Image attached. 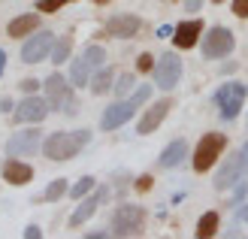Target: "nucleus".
<instances>
[{"label":"nucleus","mask_w":248,"mask_h":239,"mask_svg":"<svg viewBox=\"0 0 248 239\" xmlns=\"http://www.w3.org/2000/svg\"><path fill=\"white\" fill-rule=\"evenodd\" d=\"M224 145H227V136L224 133H206L203 140H200V145H197V152H194V170L197 173H206L218 160V155L224 152Z\"/></svg>","instance_id":"6"},{"label":"nucleus","mask_w":248,"mask_h":239,"mask_svg":"<svg viewBox=\"0 0 248 239\" xmlns=\"http://www.w3.org/2000/svg\"><path fill=\"white\" fill-rule=\"evenodd\" d=\"M233 52V33L227 28H212L203 36V55L206 58H224Z\"/></svg>","instance_id":"9"},{"label":"nucleus","mask_w":248,"mask_h":239,"mask_svg":"<svg viewBox=\"0 0 248 239\" xmlns=\"http://www.w3.org/2000/svg\"><path fill=\"white\" fill-rule=\"evenodd\" d=\"M3 179H6L9 185H24V182H31V179H33V170H31L24 160L9 158V160L3 163Z\"/></svg>","instance_id":"17"},{"label":"nucleus","mask_w":248,"mask_h":239,"mask_svg":"<svg viewBox=\"0 0 248 239\" xmlns=\"http://www.w3.org/2000/svg\"><path fill=\"white\" fill-rule=\"evenodd\" d=\"M97 3H109V0H97Z\"/></svg>","instance_id":"36"},{"label":"nucleus","mask_w":248,"mask_h":239,"mask_svg":"<svg viewBox=\"0 0 248 239\" xmlns=\"http://www.w3.org/2000/svg\"><path fill=\"white\" fill-rule=\"evenodd\" d=\"M64 194H67V179H55L52 185L46 188V200H52V203H55V200H61Z\"/></svg>","instance_id":"25"},{"label":"nucleus","mask_w":248,"mask_h":239,"mask_svg":"<svg viewBox=\"0 0 248 239\" xmlns=\"http://www.w3.org/2000/svg\"><path fill=\"white\" fill-rule=\"evenodd\" d=\"M106 194H109L106 188H100V191H97V194L85 197V200H82V206H79L76 212H73V218H70V224H73V227H79V224H85V221H88V218L94 215V212L100 209V203L106 200Z\"/></svg>","instance_id":"16"},{"label":"nucleus","mask_w":248,"mask_h":239,"mask_svg":"<svg viewBox=\"0 0 248 239\" xmlns=\"http://www.w3.org/2000/svg\"><path fill=\"white\" fill-rule=\"evenodd\" d=\"M88 143V130H76V133H52L43 145V152L48 160H67V158H76L82 152V145Z\"/></svg>","instance_id":"1"},{"label":"nucleus","mask_w":248,"mask_h":239,"mask_svg":"<svg viewBox=\"0 0 248 239\" xmlns=\"http://www.w3.org/2000/svg\"><path fill=\"white\" fill-rule=\"evenodd\" d=\"M215 3H221V0H215Z\"/></svg>","instance_id":"37"},{"label":"nucleus","mask_w":248,"mask_h":239,"mask_svg":"<svg viewBox=\"0 0 248 239\" xmlns=\"http://www.w3.org/2000/svg\"><path fill=\"white\" fill-rule=\"evenodd\" d=\"M233 12L239 18H248V0H233Z\"/></svg>","instance_id":"30"},{"label":"nucleus","mask_w":248,"mask_h":239,"mask_svg":"<svg viewBox=\"0 0 248 239\" xmlns=\"http://www.w3.org/2000/svg\"><path fill=\"white\" fill-rule=\"evenodd\" d=\"M130 85H133V76H130V73H121V79L112 85V91H115L118 97H124V94L130 91Z\"/></svg>","instance_id":"27"},{"label":"nucleus","mask_w":248,"mask_h":239,"mask_svg":"<svg viewBox=\"0 0 248 239\" xmlns=\"http://www.w3.org/2000/svg\"><path fill=\"white\" fill-rule=\"evenodd\" d=\"M136 70H140V73H148V70H155V64H152V55H148V52H142L140 58H136Z\"/></svg>","instance_id":"29"},{"label":"nucleus","mask_w":248,"mask_h":239,"mask_svg":"<svg viewBox=\"0 0 248 239\" xmlns=\"http://www.w3.org/2000/svg\"><path fill=\"white\" fill-rule=\"evenodd\" d=\"M152 185H155L152 175H140V179H136V191H152Z\"/></svg>","instance_id":"31"},{"label":"nucleus","mask_w":248,"mask_h":239,"mask_svg":"<svg viewBox=\"0 0 248 239\" xmlns=\"http://www.w3.org/2000/svg\"><path fill=\"white\" fill-rule=\"evenodd\" d=\"M88 70H91V64L85 61V55L73 61V85H88Z\"/></svg>","instance_id":"22"},{"label":"nucleus","mask_w":248,"mask_h":239,"mask_svg":"<svg viewBox=\"0 0 248 239\" xmlns=\"http://www.w3.org/2000/svg\"><path fill=\"white\" fill-rule=\"evenodd\" d=\"M179 79H182V61L167 52L157 61V67H155V85L164 88V91H170V88L179 85Z\"/></svg>","instance_id":"8"},{"label":"nucleus","mask_w":248,"mask_h":239,"mask_svg":"<svg viewBox=\"0 0 248 239\" xmlns=\"http://www.w3.org/2000/svg\"><path fill=\"white\" fill-rule=\"evenodd\" d=\"M172 109V100H157V103H152V109H145V115L140 118V127H136V133H152L160 127V121L167 118V112Z\"/></svg>","instance_id":"13"},{"label":"nucleus","mask_w":248,"mask_h":239,"mask_svg":"<svg viewBox=\"0 0 248 239\" xmlns=\"http://www.w3.org/2000/svg\"><path fill=\"white\" fill-rule=\"evenodd\" d=\"M145 224V209L142 206H118L112 215V230L115 236H136Z\"/></svg>","instance_id":"7"},{"label":"nucleus","mask_w":248,"mask_h":239,"mask_svg":"<svg viewBox=\"0 0 248 239\" xmlns=\"http://www.w3.org/2000/svg\"><path fill=\"white\" fill-rule=\"evenodd\" d=\"M36 28H40V16H33V12H31V16H18V18L9 21V36H16V40H18V36L33 33Z\"/></svg>","instance_id":"19"},{"label":"nucleus","mask_w":248,"mask_h":239,"mask_svg":"<svg viewBox=\"0 0 248 239\" xmlns=\"http://www.w3.org/2000/svg\"><path fill=\"white\" fill-rule=\"evenodd\" d=\"M3 70H6V52L0 48V76H3Z\"/></svg>","instance_id":"35"},{"label":"nucleus","mask_w":248,"mask_h":239,"mask_svg":"<svg viewBox=\"0 0 248 239\" xmlns=\"http://www.w3.org/2000/svg\"><path fill=\"white\" fill-rule=\"evenodd\" d=\"M40 148V130H24V133H16L6 145L9 158H28Z\"/></svg>","instance_id":"12"},{"label":"nucleus","mask_w":248,"mask_h":239,"mask_svg":"<svg viewBox=\"0 0 248 239\" xmlns=\"http://www.w3.org/2000/svg\"><path fill=\"white\" fill-rule=\"evenodd\" d=\"M148 97H152V85H142L130 100H118V103H112V106L103 112V121H100V124H103V130H115V127H121L124 121H130V118H133V112L140 109Z\"/></svg>","instance_id":"2"},{"label":"nucleus","mask_w":248,"mask_h":239,"mask_svg":"<svg viewBox=\"0 0 248 239\" xmlns=\"http://www.w3.org/2000/svg\"><path fill=\"white\" fill-rule=\"evenodd\" d=\"M91 188H94V179H91V175H82V179L73 185V191H70V194H73V200H82L85 194L91 191Z\"/></svg>","instance_id":"26"},{"label":"nucleus","mask_w":248,"mask_h":239,"mask_svg":"<svg viewBox=\"0 0 248 239\" xmlns=\"http://www.w3.org/2000/svg\"><path fill=\"white\" fill-rule=\"evenodd\" d=\"M46 97H48V109H61V112H67V115H73V112L79 109L76 97H73L70 85H67V79L61 76V73L48 76V82H46Z\"/></svg>","instance_id":"5"},{"label":"nucleus","mask_w":248,"mask_h":239,"mask_svg":"<svg viewBox=\"0 0 248 239\" xmlns=\"http://www.w3.org/2000/svg\"><path fill=\"white\" fill-rule=\"evenodd\" d=\"M67 55H70V36H64V40H58V43L52 46V58H55V64H64Z\"/></svg>","instance_id":"24"},{"label":"nucleus","mask_w":248,"mask_h":239,"mask_svg":"<svg viewBox=\"0 0 248 239\" xmlns=\"http://www.w3.org/2000/svg\"><path fill=\"white\" fill-rule=\"evenodd\" d=\"M200 3H203V0H185V6H188L191 12H197V9H200Z\"/></svg>","instance_id":"34"},{"label":"nucleus","mask_w":248,"mask_h":239,"mask_svg":"<svg viewBox=\"0 0 248 239\" xmlns=\"http://www.w3.org/2000/svg\"><path fill=\"white\" fill-rule=\"evenodd\" d=\"M64 3H70V0H40L36 6H40V12H55V9H61Z\"/></svg>","instance_id":"28"},{"label":"nucleus","mask_w":248,"mask_h":239,"mask_svg":"<svg viewBox=\"0 0 248 239\" xmlns=\"http://www.w3.org/2000/svg\"><path fill=\"white\" fill-rule=\"evenodd\" d=\"M52 46H55V36L48 31H40L36 36H31V40L24 43L21 61H24V64H40V61H46V55L52 52Z\"/></svg>","instance_id":"10"},{"label":"nucleus","mask_w":248,"mask_h":239,"mask_svg":"<svg viewBox=\"0 0 248 239\" xmlns=\"http://www.w3.org/2000/svg\"><path fill=\"white\" fill-rule=\"evenodd\" d=\"M112 82H115V70H100V73H97V76L88 82V88H91V91L97 94V97H100V94H106V91H112Z\"/></svg>","instance_id":"20"},{"label":"nucleus","mask_w":248,"mask_h":239,"mask_svg":"<svg viewBox=\"0 0 248 239\" xmlns=\"http://www.w3.org/2000/svg\"><path fill=\"white\" fill-rule=\"evenodd\" d=\"M48 115V100H40V97H28L21 100L18 109H16V121L24 124V121H43Z\"/></svg>","instance_id":"14"},{"label":"nucleus","mask_w":248,"mask_h":239,"mask_svg":"<svg viewBox=\"0 0 248 239\" xmlns=\"http://www.w3.org/2000/svg\"><path fill=\"white\" fill-rule=\"evenodd\" d=\"M245 97H248V85H242V82H227V85H221L218 91H215V106L221 109V115H224L227 121H233V118L239 115Z\"/></svg>","instance_id":"4"},{"label":"nucleus","mask_w":248,"mask_h":239,"mask_svg":"<svg viewBox=\"0 0 248 239\" xmlns=\"http://www.w3.org/2000/svg\"><path fill=\"white\" fill-rule=\"evenodd\" d=\"M24 236H28V239H40L43 233H40V227H36V224H31V227L24 230Z\"/></svg>","instance_id":"33"},{"label":"nucleus","mask_w":248,"mask_h":239,"mask_svg":"<svg viewBox=\"0 0 248 239\" xmlns=\"http://www.w3.org/2000/svg\"><path fill=\"white\" fill-rule=\"evenodd\" d=\"M200 33H203V21L200 18H194V21H182L176 31H172V43H176L179 48H191L197 40H200Z\"/></svg>","instance_id":"15"},{"label":"nucleus","mask_w":248,"mask_h":239,"mask_svg":"<svg viewBox=\"0 0 248 239\" xmlns=\"http://www.w3.org/2000/svg\"><path fill=\"white\" fill-rule=\"evenodd\" d=\"M36 88H40V82H36V79H24V82H21V91H28V94L36 91Z\"/></svg>","instance_id":"32"},{"label":"nucleus","mask_w":248,"mask_h":239,"mask_svg":"<svg viewBox=\"0 0 248 239\" xmlns=\"http://www.w3.org/2000/svg\"><path fill=\"white\" fill-rule=\"evenodd\" d=\"M215 233H218V212H206V215L200 218V224H197V236L209 239Z\"/></svg>","instance_id":"21"},{"label":"nucleus","mask_w":248,"mask_h":239,"mask_svg":"<svg viewBox=\"0 0 248 239\" xmlns=\"http://www.w3.org/2000/svg\"><path fill=\"white\" fill-rule=\"evenodd\" d=\"M142 28V21L136 16H112L106 21V33L115 36V40H130V36H136Z\"/></svg>","instance_id":"11"},{"label":"nucleus","mask_w":248,"mask_h":239,"mask_svg":"<svg viewBox=\"0 0 248 239\" xmlns=\"http://www.w3.org/2000/svg\"><path fill=\"white\" fill-rule=\"evenodd\" d=\"M188 158V143L185 140H176V143H170L164 152H160V167H179V163Z\"/></svg>","instance_id":"18"},{"label":"nucleus","mask_w":248,"mask_h":239,"mask_svg":"<svg viewBox=\"0 0 248 239\" xmlns=\"http://www.w3.org/2000/svg\"><path fill=\"white\" fill-rule=\"evenodd\" d=\"M85 61H88L91 67H100L103 61H106V52H103V46H97V43H91L88 48H85Z\"/></svg>","instance_id":"23"},{"label":"nucleus","mask_w":248,"mask_h":239,"mask_svg":"<svg viewBox=\"0 0 248 239\" xmlns=\"http://www.w3.org/2000/svg\"><path fill=\"white\" fill-rule=\"evenodd\" d=\"M245 175H248V143H245L233 158H227V163L218 170V175H215V188H218V191H227V188L239 185Z\"/></svg>","instance_id":"3"}]
</instances>
